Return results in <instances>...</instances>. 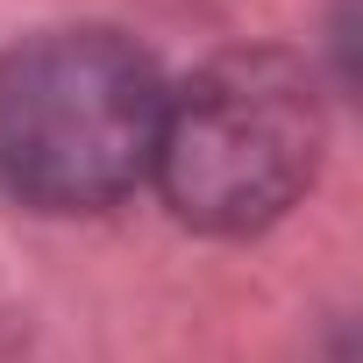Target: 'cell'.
<instances>
[{"mask_svg":"<svg viewBox=\"0 0 363 363\" xmlns=\"http://www.w3.org/2000/svg\"><path fill=\"white\" fill-rule=\"evenodd\" d=\"M328 114L306 57L228 50L164 93L150 186L200 235H264L320 171Z\"/></svg>","mask_w":363,"mask_h":363,"instance_id":"7a4b0ae2","label":"cell"},{"mask_svg":"<svg viewBox=\"0 0 363 363\" xmlns=\"http://www.w3.org/2000/svg\"><path fill=\"white\" fill-rule=\"evenodd\" d=\"M164 72L121 29H43L0 50V193L29 214H107L150 186Z\"/></svg>","mask_w":363,"mask_h":363,"instance_id":"6da1fadb","label":"cell"}]
</instances>
